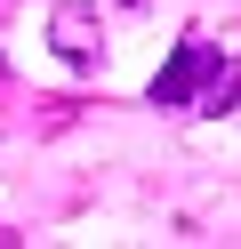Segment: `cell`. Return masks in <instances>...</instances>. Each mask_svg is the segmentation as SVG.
<instances>
[{
  "instance_id": "cell-1",
  "label": "cell",
  "mask_w": 241,
  "mask_h": 249,
  "mask_svg": "<svg viewBox=\"0 0 241 249\" xmlns=\"http://www.w3.org/2000/svg\"><path fill=\"white\" fill-rule=\"evenodd\" d=\"M209 65H217L209 33H185V40H177V56H169V65L153 72V105H161V113H193V97H201Z\"/></svg>"
},
{
  "instance_id": "cell-2",
  "label": "cell",
  "mask_w": 241,
  "mask_h": 249,
  "mask_svg": "<svg viewBox=\"0 0 241 249\" xmlns=\"http://www.w3.org/2000/svg\"><path fill=\"white\" fill-rule=\"evenodd\" d=\"M48 40H56V56H64V65H80V72H89L96 56H105L96 0H56V8H48Z\"/></svg>"
},
{
  "instance_id": "cell-3",
  "label": "cell",
  "mask_w": 241,
  "mask_h": 249,
  "mask_svg": "<svg viewBox=\"0 0 241 249\" xmlns=\"http://www.w3.org/2000/svg\"><path fill=\"white\" fill-rule=\"evenodd\" d=\"M233 105H241V65H233V56H217L209 81H201V97H193V113H233Z\"/></svg>"
},
{
  "instance_id": "cell-4",
  "label": "cell",
  "mask_w": 241,
  "mask_h": 249,
  "mask_svg": "<svg viewBox=\"0 0 241 249\" xmlns=\"http://www.w3.org/2000/svg\"><path fill=\"white\" fill-rule=\"evenodd\" d=\"M8 241H16V233H0V249H8Z\"/></svg>"
},
{
  "instance_id": "cell-5",
  "label": "cell",
  "mask_w": 241,
  "mask_h": 249,
  "mask_svg": "<svg viewBox=\"0 0 241 249\" xmlns=\"http://www.w3.org/2000/svg\"><path fill=\"white\" fill-rule=\"evenodd\" d=\"M121 8H145V0H121Z\"/></svg>"
},
{
  "instance_id": "cell-6",
  "label": "cell",
  "mask_w": 241,
  "mask_h": 249,
  "mask_svg": "<svg viewBox=\"0 0 241 249\" xmlns=\"http://www.w3.org/2000/svg\"><path fill=\"white\" fill-rule=\"evenodd\" d=\"M0 72H8V65H0Z\"/></svg>"
}]
</instances>
